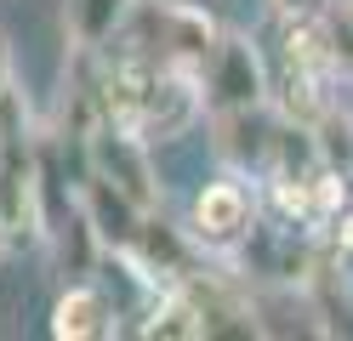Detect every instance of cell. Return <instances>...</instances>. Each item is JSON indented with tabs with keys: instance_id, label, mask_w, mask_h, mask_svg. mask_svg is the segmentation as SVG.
Returning a JSON list of instances; mask_svg holds the SVG:
<instances>
[{
	"instance_id": "cell-1",
	"label": "cell",
	"mask_w": 353,
	"mask_h": 341,
	"mask_svg": "<svg viewBox=\"0 0 353 341\" xmlns=\"http://www.w3.org/2000/svg\"><path fill=\"white\" fill-rule=\"evenodd\" d=\"M216 40H223V29H216L205 12H194L188 0H137V12H131L125 29H120V52L188 68V74H205Z\"/></svg>"
},
{
	"instance_id": "cell-2",
	"label": "cell",
	"mask_w": 353,
	"mask_h": 341,
	"mask_svg": "<svg viewBox=\"0 0 353 341\" xmlns=\"http://www.w3.org/2000/svg\"><path fill=\"white\" fill-rule=\"evenodd\" d=\"M200 85H205V108H211V114L256 108V103L274 91L268 68H262V52H256L245 34H223V40H216V52H211V63H205Z\"/></svg>"
},
{
	"instance_id": "cell-3",
	"label": "cell",
	"mask_w": 353,
	"mask_h": 341,
	"mask_svg": "<svg viewBox=\"0 0 353 341\" xmlns=\"http://www.w3.org/2000/svg\"><path fill=\"white\" fill-rule=\"evenodd\" d=\"M256 227V194L245 188V176H216L194 194V216H188V234L200 239L205 250H239Z\"/></svg>"
},
{
	"instance_id": "cell-4",
	"label": "cell",
	"mask_w": 353,
	"mask_h": 341,
	"mask_svg": "<svg viewBox=\"0 0 353 341\" xmlns=\"http://www.w3.org/2000/svg\"><path fill=\"white\" fill-rule=\"evenodd\" d=\"M85 159H92V171H103L114 188H125L143 211L160 205V182H154V165H148V143L131 125H97V136L85 143Z\"/></svg>"
},
{
	"instance_id": "cell-5",
	"label": "cell",
	"mask_w": 353,
	"mask_h": 341,
	"mask_svg": "<svg viewBox=\"0 0 353 341\" xmlns=\"http://www.w3.org/2000/svg\"><path fill=\"white\" fill-rule=\"evenodd\" d=\"M74 199H80V211H85V222L97 227V239H103V250L108 256H125L131 245H137V234H143V205L131 199L125 188H114L103 171H92L85 165L80 176H74Z\"/></svg>"
},
{
	"instance_id": "cell-6",
	"label": "cell",
	"mask_w": 353,
	"mask_h": 341,
	"mask_svg": "<svg viewBox=\"0 0 353 341\" xmlns=\"http://www.w3.org/2000/svg\"><path fill=\"white\" fill-rule=\"evenodd\" d=\"M216 125V154H223V165L239 171V176H262L268 182L274 171V143H279V120L268 108H228V114H211Z\"/></svg>"
},
{
	"instance_id": "cell-7",
	"label": "cell",
	"mask_w": 353,
	"mask_h": 341,
	"mask_svg": "<svg viewBox=\"0 0 353 341\" xmlns=\"http://www.w3.org/2000/svg\"><path fill=\"white\" fill-rule=\"evenodd\" d=\"M200 250H205V245L194 239L188 227H171V222H160V216L148 211L137 245L125 250V262H137L154 285H160V279H165V285H183L188 273H200Z\"/></svg>"
},
{
	"instance_id": "cell-8",
	"label": "cell",
	"mask_w": 353,
	"mask_h": 341,
	"mask_svg": "<svg viewBox=\"0 0 353 341\" xmlns=\"http://www.w3.org/2000/svg\"><path fill=\"white\" fill-rule=\"evenodd\" d=\"M52 335L57 341H103V335H114V302H108L97 285L63 290L57 307H52Z\"/></svg>"
},
{
	"instance_id": "cell-9",
	"label": "cell",
	"mask_w": 353,
	"mask_h": 341,
	"mask_svg": "<svg viewBox=\"0 0 353 341\" xmlns=\"http://www.w3.org/2000/svg\"><path fill=\"white\" fill-rule=\"evenodd\" d=\"M131 12H137V0H69V12H63L69 45L74 52H103V45H114Z\"/></svg>"
},
{
	"instance_id": "cell-10",
	"label": "cell",
	"mask_w": 353,
	"mask_h": 341,
	"mask_svg": "<svg viewBox=\"0 0 353 341\" xmlns=\"http://www.w3.org/2000/svg\"><path fill=\"white\" fill-rule=\"evenodd\" d=\"M137 330L148 341H205V318H200V307H194V296L183 285H165Z\"/></svg>"
},
{
	"instance_id": "cell-11",
	"label": "cell",
	"mask_w": 353,
	"mask_h": 341,
	"mask_svg": "<svg viewBox=\"0 0 353 341\" xmlns=\"http://www.w3.org/2000/svg\"><path fill=\"white\" fill-rule=\"evenodd\" d=\"M314 136H319L325 165H330V171H342V176H353V108L330 103L319 120H314Z\"/></svg>"
},
{
	"instance_id": "cell-12",
	"label": "cell",
	"mask_w": 353,
	"mask_h": 341,
	"mask_svg": "<svg viewBox=\"0 0 353 341\" xmlns=\"http://www.w3.org/2000/svg\"><path fill=\"white\" fill-rule=\"evenodd\" d=\"M319 17V34H325V52L336 63V74H353V0H325Z\"/></svg>"
},
{
	"instance_id": "cell-13",
	"label": "cell",
	"mask_w": 353,
	"mask_h": 341,
	"mask_svg": "<svg viewBox=\"0 0 353 341\" xmlns=\"http://www.w3.org/2000/svg\"><path fill=\"white\" fill-rule=\"evenodd\" d=\"M274 12H279L285 23H296V17H314V12H325V0H274Z\"/></svg>"
},
{
	"instance_id": "cell-14",
	"label": "cell",
	"mask_w": 353,
	"mask_h": 341,
	"mask_svg": "<svg viewBox=\"0 0 353 341\" xmlns=\"http://www.w3.org/2000/svg\"><path fill=\"white\" fill-rule=\"evenodd\" d=\"M0 85H12V45H6V34H0Z\"/></svg>"
},
{
	"instance_id": "cell-15",
	"label": "cell",
	"mask_w": 353,
	"mask_h": 341,
	"mask_svg": "<svg viewBox=\"0 0 353 341\" xmlns=\"http://www.w3.org/2000/svg\"><path fill=\"white\" fill-rule=\"evenodd\" d=\"M0 239H6V222H0Z\"/></svg>"
}]
</instances>
